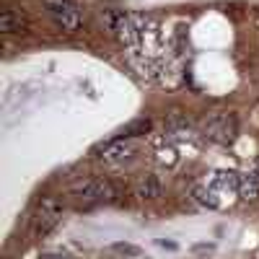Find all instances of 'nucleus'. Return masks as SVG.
I'll list each match as a JSON object with an SVG mask.
<instances>
[{"mask_svg":"<svg viewBox=\"0 0 259 259\" xmlns=\"http://www.w3.org/2000/svg\"><path fill=\"white\" fill-rule=\"evenodd\" d=\"M207 184L221 194L223 192H239V174H236V171H212Z\"/></svg>","mask_w":259,"mask_h":259,"instance_id":"8","label":"nucleus"},{"mask_svg":"<svg viewBox=\"0 0 259 259\" xmlns=\"http://www.w3.org/2000/svg\"><path fill=\"white\" fill-rule=\"evenodd\" d=\"M96 156H99V161H104V163H109V166H114V163H124V161H130L135 156V145L130 143V138H114V140H106L104 145H99L96 148Z\"/></svg>","mask_w":259,"mask_h":259,"instance_id":"4","label":"nucleus"},{"mask_svg":"<svg viewBox=\"0 0 259 259\" xmlns=\"http://www.w3.org/2000/svg\"><path fill=\"white\" fill-rule=\"evenodd\" d=\"M150 130V119H138V122H133V124H127L124 130H122V135L124 138H133V135H145Z\"/></svg>","mask_w":259,"mask_h":259,"instance_id":"12","label":"nucleus"},{"mask_svg":"<svg viewBox=\"0 0 259 259\" xmlns=\"http://www.w3.org/2000/svg\"><path fill=\"white\" fill-rule=\"evenodd\" d=\"M52 16V21L62 29V31H78L80 29V24H83V16H80V11L78 8H70V11H55V13H50Z\"/></svg>","mask_w":259,"mask_h":259,"instance_id":"9","label":"nucleus"},{"mask_svg":"<svg viewBox=\"0 0 259 259\" xmlns=\"http://www.w3.org/2000/svg\"><path fill=\"white\" fill-rule=\"evenodd\" d=\"M41 259H65V256H57V254H50V256H41Z\"/></svg>","mask_w":259,"mask_h":259,"instance_id":"13","label":"nucleus"},{"mask_svg":"<svg viewBox=\"0 0 259 259\" xmlns=\"http://www.w3.org/2000/svg\"><path fill=\"white\" fill-rule=\"evenodd\" d=\"M202 135L215 145H231L239 135V122L231 112H215L202 122Z\"/></svg>","mask_w":259,"mask_h":259,"instance_id":"1","label":"nucleus"},{"mask_svg":"<svg viewBox=\"0 0 259 259\" xmlns=\"http://www.w3.org/2000/svg\"><path fill=\"white\" fill-rule=\"evenodd\" d=\"M256 174H259V166H256Z\"/></svg>","mask_w":259,"mask_h":259,"instance_id":"14","label":"nucleus"},{"mask_svg":"<svg viewBox=\"0 0 259 259\" xmlns=\"http://www.w3.org/2000/svg\"><path fill=\"white\" fill-rule=\"evenodd\" d=\"M192 197L197 200L202 207H210V210H215V207H221V192H215L207 182L205 184H197L192 189Z\"/></svg>","mask_w":259,"mask_h":259,"instance_id":"10","label":"nucleus"},{"mask_svg":"<svg viewBox=\"0 0 259 259\" xmlns=\"http://www.w3.org/2000/svg\"><path fill=\"white\" fill-rule=\"evenodd\" d=\"M239 197L244 202L259 200V174L256 171H244V174H239Z\"/></svg>","mask_w":259,"mask_h":259,"instance_id":"7","label":"nucleus"},{"mask_svg":"<svg viewBox=\"0 0 259 259\" xmlns=\"http://www.w3.org/2000/svg\"><path fill=\"white\" fill-rule=\"evenodd\" d=\"M163 130H166V135H168L171 140H179V143L192 140L194 135H197V130H194L192 119H189L187 114L177 112V109L168 112V117H166V122H163Z\"/></svg>","mask_w":259,"mask_h":259,"instance_id":"5","label":"nucleus"},{"mask_svg":"<svg viewBox=\"0 0 259 259\" xmlns=\"http://www.w3.org/2000/svg\"><path fill=\"white\" fill-rule=\"evenodd\" d=\"M73 194L85 202H114L119 197V189L109 179H85L73 189Z\"/></svg>","mask_w":259,"mask_h":259,"instance_id":"3","label":"nucleus"},{"mask_svg":"<svg viewBox=\"0 0 259 259\" xmlns=\"http://www.w3.org/2000/svg\"><path fill=\"white\" fill-rule=\"evenodd\" d=\"M26 29V16L18 8H6L0 13V31L3 34H21Z\"/></svg>","mask_w":259,"mask_h":259,"instance_id":"6","label":"nucleus"},{"mask_svg":"<svg viewBox=\"0 0 259 259\" xmlns=\"http://www.w3.org/2000/svg\"><path fill=\"white\" fill-rule=\"evenodd\" d=\"M161 192H163V184H161V179L158 177H145L140 184H138V194L143 200H156V197H161Z\"/></svg>","mask_w":259,"mask_h":259,"instance_id":"11","label":"nucleus"},{"mask_svg":"<svg viewBox=\"0 0 259 259\" xmlns=\"http://www.w3.org/2000/svg\"><path fill=\"white\" fill-rule=\"evenodd\" d=\"M62 218V202L55 197H41L36 212L31 215V231L36 236H47Z\"/></svg>","mask_w":259,"mask_h":259,"instance_id":"2","label":"nucleus"}]
</instances>
